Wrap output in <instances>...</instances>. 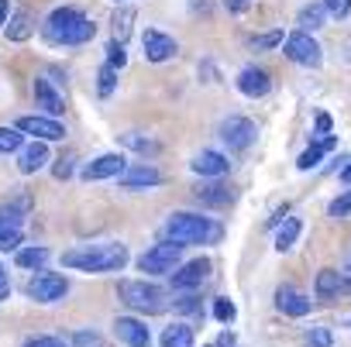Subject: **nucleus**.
<instances>
[{"instance_id": "1", "label": "nucleus", "mask_w": 351, "mask_h": 347, "mask_svg": "<svg viewBox=\"0 0 351 347\" xmlns=\"http://www.w3.org/2000/svg\"><path fill=\"white\" fill-rule=\"evenodd\" d=\"M93 31H97L93 21L83 18L76 8H59L45 21V38L52 45H83V42L93 38Z\"/></svg>"}, {"instance_id": "2", "label": "nucleus", "mask_w": 351, "mask_h": 347, "mask_svg": "<svg viewBox=\"0 0 351 347\" xmlns=\"http://www.w3.org/2000/svg\"><path fill=\"white\" fill-rule=\"evenodd\" d=\"M221 224L200 217V214H172L165 220V241L176 244H214L221 241Z\"/></svg>"}, {"instance_id": "3", "label": "nucleus", "mask_w": 351, "mask_h": 347, "mask_svg": "<svg viewBox=\"0 0 351 347\" xmlns=\"http://www.w3.org/2000/svg\"><path fill=\"white\" fill-rule=\"evenodd\" d=\"M66 268L80 272H117L128 265V248L124 244H100V248H76L62 255Z\"/></svg>"}, {"instance_id": "4", "label": "nucleus", "mask_w": 351, "mask_h": 347, "mask_svg": "<svg viewBox=\"0 0 351 347\" xmlns=\"http://www.w3.org/2000/svg\"><path fill=\"white\" fill-rule=\"evenodd\" d=\"M121 299L131 306V309H138V313H148V316H155V313H162L169 303H165V292L158 289V285H152V282H124L121 285Z\"/></svg>"}, {"instance_id": "5", "label": "nucleus", "mask_w": 351, "mask_h": 347, "mask_svg": "<svg viewBox=\"0 0 351 347\" xmlns=\"http://www.w3.org/2000/svg\"><path fill=\"white\" fill-rule=\"evenodd\" d=\"M180 258H183V244L162 241V244L148 248V251L138 258V268H141L145 275H165V272H172L176 265H180Z\"/></svg>"}, {"instance_id": "6", "label": "nucleus", "mask_w": 351, "mask_h": 347, "mask_svg": "<svg viewBox=\"0 0 351 347\" xmlns=\"http://www.w3.org/2000/svg\"><path fill=\"white\" fill-rule=\"evenodd\" d=\"M282 45H286V59H293L296 66L317 69V66H320V59H324V55H320V45H317L310 35H303V31H293Z\"/></svg>"}, {"instance_id": "7", "label": "nucleus", "mask_w": 351, "mask_h": 347, "mask_svg": "<svg viewBox=\"0 0 351 347\" xmlns=\"http://www.w3.org/2000/svg\"><path fill=\"white\" fill-rule=\"evenodd\" d=\"M255 138H258V127H255L248 117H228V120H221V141H224L228 148L241 151V148H248Z\"/></svg>"}, {"instance_id": "8", "label": "nucleus", "mask_w": 351, "mask_h": 347, "mask_svg": "<svg viewBox=\"0 0 351 347\" xmlns=\"http://www.w3.org/2000/svg\"><path fill=\"white\" fill-rule=\"evenodd\" d=\"M69 292V282L62 275H52V272H38L32 282H28V296L35 303H56Z\"/></svg>"}, {"instance_id": "9", "label": "nucleus", "mask_w": 351, "mask_h": 347, "mask_svg": "<svg viewBox=\"0 0 351 347\" xmlns=\"http://www.w3.org/2000/svg\"><path fill=\"white\" fill-rule=\"evenodd\" d=\"M18 131L21 134H32L38 141H62L66 138V127L56 117H21L18 120Z\"/></svg>"}, {"instance_id": "10", "label": "nucleus", "mask_w": 351, "mask_h": 347, "mask_svg": "<svg viewBox=\"0 0 351 347\" xmlns=\"http://www.w3.org/2000/svg\"><path fill=\"white\" fill-rule=\"evenodd\" d=\"M124 168H128V162L121 155H100L90 165H83V179L100 183V179H110V176H124Z\"/></svg>"}, {"instance_id": "11", "label": "nucleus", "mask_w": 351, "mask_h": 347, "mask_svg": "<svg viewBox=\"0 0 351 347\" xmlns=\"http://www.w3.org/2000/svg\"><path fill=\"white\" fill-rule=\"evenodd\" d=\"M276 306L286 313V316H306L313 309V299L306 292H300L296 285H279L276 292Z\"/></svg>"}, {"instance_id": "12", "label": "nucleus", "mask_w": 351, "mask_h": 347, "mask_svg": "<svg viewBox=\"0 0 351 347\" xmlns=\"http://www.w3.org/2000/svg\"><path fill=\"white\" fill-rule=\"evenodd\" d=\"M141 45H145V59L148 62H169L176 52H180V45H176L169 35H162V31H145V38H141Z\"/></svg>"}, {"instance_id": "13", "label": "nucleus", "mask_w": 351, "mask_h": 347, "mask_svg": "<svg viewBox=\"0 0 351 347\" xmlns=\"http://www.w3.org/2000/svg\"><path fill=\"white\" fill-rule=\"evenodd\" d=\"M207 275H210V261H207V258L186 261V265L176 268V275H172V289H197V285H204Z\"/></svg>"}, {"instance_id": "14", "label": "nucleus", "mask_w": 351, "mask_h": 347, "mask_svg": "<svg viewBox=\"0 0 351 347\" xmlns=\"http://www.w3.org/2000/svg\"><path fill=\"white\" fill-rule=\"evenodd\" d=\"M28 210H32V196H18V200L0 203V231H21Z\"/></svg>"}, {"instance_id": "15", "label": "nucleus", "mask_w": 351, "mask_h": 347, "mask_svg": "<svg viewBox=\"0 0 351 347\" xmlns=\"http://www.w3.org/2000/svg\"><path fill=\"white\" fill-rule=\"evenodd\" d=\"M158 183H162V172L155 165H128L121 176L124 190H141V186H158Z\"/></svg>"}, {"instance_id": "16", "label": "nucleus", "mask_w": 351, "mask_h": 347, "mask_svg": "<svg viewBox=\"0 0 351 347\" xmlns=\"http://www.w3.org/2000/svg\"><path fill=\"white\" fill-rule=\"evenodd\" d=\"M35 103H38V110H45L49 117H59V114L66 110L62 93H59L49 79H35Z\"/></svg>"}, {"instance_id": "17", "label": "nucleus", "mask_w": 351, "mask_h": 347, "mask_svg": "<svg viewBox=\"0 0 351 347\" xmlns=\"http://www.w3.org/2000/svg\"><path fill=\"white\" fill-rule=\"evenodd\" d=\"M190 168L197 172V176H204V179H217V176H224V172L231 168V162L221 151H200Z\"/></svg>"}, {"instance_id": "18", "label": "nucleus", "mask_w": 351, "mask_h": 347, "mask_svg": "<svg viewBox=\"0 0 351 347\" xmlns=\"http://www.w3.org/2000/svg\"><path fill=\"white\" fill-rule=\"evenodd\" d=\"M269 86H272V79H269V73H265V69H258V66H252V69H245V73L238 76V90H241L245 97H252V100L265 97V93H269Z\"/></svg>"}, {"instance_id": "19", "label": "nucleus", "mask_w": 351, "mask_h": 347, "mask_svg": "<svg viewBox=\"0 0 351 347\" xmlns=\"http://www.w3.org/2000/svg\"><path fill=\"white\" fill-rule=\"evenodd\" d=\"M114 330H117V340H124L128 347H148V330H145L141 320H134V316H117Z\"/></svg>"}, {"instance_id": "20", "label": "nucleus", "mask_w": 351, "mask_h": 347, "mask_svg": "<svg viewBox=\"0 0 351 347\" xmlns=\"http://www.w3.org/2000/svg\"><path fill=\"white\" fill-rule=\"evenodd\" d=\"M49 162V144L45 141H32L18 151V168L25 172V176H32V172H38L42 165Z\"/></svg>"}, {"instance_id": "21", "label": "nucleus", "mask_w": 351, "mask_h": 347, "mask_svg": "<svg viewBox=\"0 0 351 347\" xmlns=\"http://www.w3.org/2000/svg\"><path fill=\"white\" fill-rule=\"evenodd\" d=\"M348 292V279L334 268H324L317 275V299H334V296H344Z\"/></svg>"}, {"instance_id": "22", "label": "nucleus", "mask_w": 351, "mask_h": 347, "mask_svg": "<svg viewBox=\"0 0 351 347\" xmlns=\"http://www.w3.org/2000/svg\"><path fill=\"white\" fill-rule=\"evenodd\" d=\"M4 35H8L11 42H28V38L35 35V18H32L28 11H14V14L8 18V25H4Z\"/></svg>"}, {"instance_id": "23", "label": "nucleus", "mask_w": 351, "mask_h": 347, "mask_svg": "<svg viewBox=\"0 0 351 347\" xmlns=\"http://www.w3.org/2000/svg\"><path fill=\"white\" fill-rule=\"evenodd\" d=\"M197 200H200L204 207H228V203L234 200V193H231L228 186H217V183H204V186H197Z\"/></svg>"}, {"instance_id": "24", "label": "nucleus", "mask_w": 351, "mask_h": 347, "mask_svg": "<svg viewBox=\"0 0 351 347\" xmlns=\"http://www.w3.org/2000/svg\"><path fill=\"white\" fill-rule=\"evenodd\" d=\"M162 347H193V330L186 323H172L162 330Z\"/></svg>"}, {"instance_id": "25", "label": "nucleus", "mask_w": 351, "mask_h": 347, "mask_svg": "<svg viewBox=\"0 0 351 347\" xmlns=\"http://www.w3.org/2000/svg\"><path fill=\"white\" fill-rule=\"evenodd\" d=\"M324 18H327V11H324V4H310V8H303L300 11V28H303V35L306 31H317V28H324Z\"/></svg>"}, {"instance_id": "26", "label": "nucleus", "mask_w": 351, "mask_h": 347, "mask_svg": "<svg viewBox=\"0 0 351 347\" xmlns=\"http://www.w3.org/2000/svg\"><path fill=\"white\" fill-rule=\"evenodd\" d=\"M334 144H337L334 138H320L317 144H310V148H306V151L300 155V162H296V165H300V168H313V165H317V162L324 158V151H330Z\"/></svg>"}, {"instance_id": "27", "label": "nucleus", "mask_w": 351, "mask_h": 347, "mask_svg": "<svg viewBox=\"0 0 351 347\" xmlns=\"http://www.w3.org/2000/svg\"><path fill=\"white\" fill-rule=\"evenodd\" d=\"M296 237H300V220L289 217V220L279 227V234H276V248H279V251H289V248L296 244Z\"/></svg>"}, {"instance_id": "28", "label": "nucleus", "mask_w": 351, "mask_h": 347, "mask_svg": "<svg viewBox=\"0 0 351 347\" xmlns=\"http://www.w3.org/2000/svg\"><path fill=\"white\" fill-rule=\"evenodd\" d=\"M110 25H114V31H117V38H121V45H124V38L131 35V25H134V11H131V8H121V11H114Z\"/></svg>"}, {"instance_id": "29", "label": "nucleus", "mask_w": 351, "mask_h": 347, "mask_svg": "<svg viewBox=\"0 0 351 347\" xmlns=\"http://www.w3.org/2000/svg\"><path fill=\"white\" fill-rule=\"evenodd\" d=\"M121 144H128V148H131V151H138V155H158V141L141 138V134H124V138H121Z\"/></svg>"}, {"instance_id": "30", "label": "nucleus", "mask_w": 351, "mask_h": 347, "mask_svg": "<svg viewBox=\"0 0 351 347\" xmlns=\"http://www.w3.org/2000/svg\"><path fill=\"white\" fill-rule=\"evenodd\" d=\"M49 261V251L45 248H21L18 251V265L21 268H38V265H45Z\"/></svg>"}, {"instance_id": "31", "label": "nucleus", "mask_w": 351, "mask_h": 347, "mask_svg": "<svg viewBox=\"0 0 351 347\" xmlns=\"http://www.w3.org/2000/svg\"><path fill=\"white\" fill-rule=\"evenodd\" d=\"M25 141H21V131L18 127H0V151L11 155V151H21Z\"/></svg>"}, {"instance_id": "32", "label": "nucleus", "mask_w": 351, "mask_h": 347, "mask_svg": "<svg viewBox=\"0 0 351 347\" xmlns=\"http://www.w3.org/2000/svg\"><path fill=\"white\" fill-rule=\"evenodd\" d=\"M303 344H306V347H330V344H334V337H330V330H327V326H313V330H306Z\"/></svg>"}, {"instance_id": "33", "label": "nucleus", "mask_w": 351, "mask_h": 347, "mask_svg": "<svg viewBox=\"0 0 351 347\" xmlns=\"http://www.w3.org/2000/svg\"><path fill=\"white\" fill-rule=\"evenodd\" d=\"M327 214H330V217H351V190L341 193V196L327 207Z\"/></svg>"}, {"instance_id": "34", "label": "nucleus", "mask_w": 351, "mask_h": 347, "mask_svg": "<svg viewBox=\"0 0 351 347\" xmlns=\"http://www.w3.org/2000/svg\"><path fill=\"white\" fill-rule=\"evenodd\" d=\"M234 313H238V309H234V303H231V299H214V316H217L221 323H231V320H234Z\"/></svg>"}, {"instance_id": "35", "label": "nucleus", "mask_w": 351, "mask_h": 347, "mask_svg": "<svg viewBox=\"0 0 351 347\" xmlns=\"http://www.w3.org/2000/svg\"><path fill=\"white\" fill-rule=\"evenodd\" d=\"M324 11L330 18H348L351 14V0H324Z\"/></svg>"}, {"instance_id": "36", "label": "nucleus", "mask_w": 351, "mask_h": 347, "mask_svg": "<svg viewBox=\"0 0 351 347\" xmlns=\"http://www.w3.org/2000/svg\"><path fill=\"white\" fill-rule=\"evenodd\" d=\"M21 241H25L21 231H0V251H14L21 248Z\"/></svg>"}, {"instance_id": "37", "label": "nucleus", "mask_w": 351, "mask_h": 347, "mask_svg": "<svg viewBox=\"0 0 351 347\" xmlns=\"http://www.w3.org/2000/svg\"><path fill=\"white\" fill-rule=\"evenodd\" d=\"M73 165H76V155H62V158L56 162V168H52L56 179H69V176H73Z\"/></svg>"}, {"instance_id": "38", "label": "nucleus", "mask_w": 351, "mask_h": 347, "mask_svg": "<svg viewBox=\"0 0 351 347\" xmlns=\"http://www.w3.org/2000/svg\"><path fill=\"white\" fill-rule=\"evenodd\" d=\"M107 55H110V69H117V66H124V62H128V52H124V45H121L117 38L107 45Z\"/></svg>"}, {"instance_id": "39", "label": "nucleus", "mask_w": 351, "mask_h": 347, "mask_svg": "<svg viewBox=\"0 0 351 347\" xmlns=\"http://www.w3.org/2000/svg\"><path fill=\"white\" fill-rule=\"evenodd\" d=\"M114 83H117V73L110 66H104L100 69V97H110L114 93Z\"/></svg>"}, {"instance_id": "40", "label": "nucleus", "mask_w": 351, "mask_h": 347, "mask_svg": "<svg viewBox=\"0 0 351 347\" xmlns=\"http://www.w3.org/2000/svg\"><path fill=\"white\" fill-rule=\"evenodd\" d=\"M279 42H286V35H282V31H269V35H262V38H252V49H272V45H279Z\"/></svg>"}, {"instance_id": "41", "label": "nucleus", "mask_w": 351, "mask_h": 347, "mask_svg": "<svg viewBox=\"0 0 351 347\" xmlns=\"http://www.w3.org/2000/svg\"><path fill=\"white\" fill-rule=\"evenodd\" d=\"M25 347H66L59 337H35V340H28Z\"/></svg>"}, {"instance_id": "42", "label": "nucleus", "mask_w": 351, "mask_h": 347, "mask_svg": "<svg viewBox=\"0 0 351 347\" xmlns=\"http://www.w3.org/2000/svg\"><path fill=\"white\" fill-rule=\"evenodd\" d=\"M197 303H200L197 296H186V299H176V309H180V313H197V309H200Z\"/></svg>"}, {"instance_id": "43", "label": "nucleus", "mask_w": 351, "mask_h": 347, "mask_svg": "<svg viewBox=\"0 0 351 347\" xmlns=\"http://www.w3.org/2000/svg\"><path fill=\"white\" fill-rule=\"evenodd\" d=\"M248 4H252V0H228V11L231 14H241V11H248Z\"/></svg>"}, {"instance_id": "44", "label": "nucleus", "mask_w": 351, "mask_h": 347, "mask_svg": "<svg viewBox=\"0 0 351 347\" xmlns=\"http://www.w3.org/2000/svg\"><path fill=\"white\" fill-rule=\"evenodd\" d=\"M11 296V282H8V272L0 268V299H8Z\"/></svg>"}, {"instance_id": "45", "label": "nucleus", "mask_w": 351, "mask_h": 347, "mask_svg": "<svg viewBox=\"0 0 351 347\" xmlns=\"http://www.w3.org/2000/svg\"><path fill=\"white\" fill-rule=\"evenodd\" d=\"M8 18H11V0H0V28L8 25Z\"/></svg>"}, {"instance_id": "46", "label": "nucleus", "mask_w": 351, "mask_h": 347, "mask_svg": "<svg viewBox=\"0 0 351 347\" xmlns=\"http://www.w3.org/2000/svg\"><path fill=\"white\" fill-rule=\"evenodd\" d=\"M317 131H320V134L330 131V114H317Z\"/></svg>"}, {"instance_id": "47", "label": "nucleus", "mask_w": 351, "mask_h": 347, "mask_svg": "<svg viewBox=\"0 0 351 347\" xmlns=\"http://www.w3.org/2000/svg\"><path fill=\"white\" fill-rule=\"evenodd\" d=\"M200 8H204V11H210V4H207V0H193V11H200Z\"/></svg>"}, {"instance_id": "48", "label": "nucleus", "mask_w": 351, "mask_h": 347, "mask_svg": "<svg viewBox=\"0 0 351 347\" xmlns=\"http://www.w3.org/2000/svg\"><path fill=\"white\" fill-rule=\"evenodd\" d=\"M341 179H344V183H351V162H348V168L341 172Z\"/></svg>"}, {"instance_id": "49", "label": "nucleus", "mask_w": 351, "mask_h": 347, "mask_svg": "<svg viewBox=\"0 0 351 347\" xmlns=\"http://www.w3.org/2000/svg\"><path fill=\"white\" fill-rule=\"evenodd\" d=\"M117 4H121V0H117Z\"/></svg>"}]
</instances>
